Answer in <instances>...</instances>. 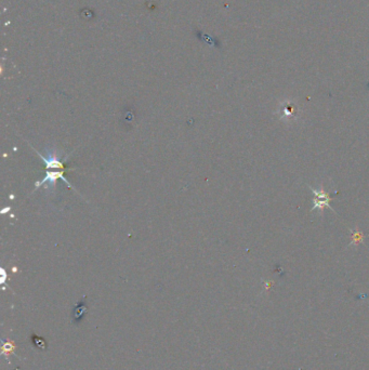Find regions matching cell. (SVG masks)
<instances>
[{
  "mask_svg": "<svg viewBox=\"0 0 369 370\" xmlns=\"http://www.w3.org/2000/svg\"><path fill=\"white\" fill-rule=\"evenodd\" d=\"M33 341H34V343L37 344L36 346H38V348L45 349V342L43 340H41V339H39V338H37L36 336H34L33 337Z\"/></svg>",
  "mask_w": 369,
  "mask_h": 370,
  "instance_id": "277c9868",
  "label": "cell"
},
{
  "mask_svg": "<svg viewBox=\"0 0 369 370\" xmlns=\"http://www.w3.org/2000/svg\"><path fill=\"white\" fill-rule=\"evenodd\" d=\"M363 234L359 232H355L352 235V244H359L363 242Z\"/></svg>",
  "mask_w": 369,
  "mask_h": 370,
  "instance_id": "3957f363",
  "label": "cell"
},
{
  "mask_svg": "<svg viewBox=\"0 0 369 370\" xmlns=\"http://www.w3.org/2000/svg\"><path fill=\"white\" fill-rule=\"evenodd\" d=\"M86 306L83 305V303L77 305V307L74 310V314H73V318H74V321H79L80 318H82L83 314L86 313Z\"/></svg>",
  "mask_w": 369,
  "mask_h": 370,
  "instance_id": "7a4b0ae2",
  "label": "cell"
},
{
  "mask_svg": "<svg viewBox=\"0 0 369 370\" xmlns=\"http://www.w3.org/2000/svg\"><path fill=\"white\" fill-rule=\"evenodd\" d=\"M311 190L314 194V207L312 208V210L315 209L322 210L324 208L328 207L334 211L332 206H330V197L324 190H315V189Z\"/></svg>",
  "mask_w": 369,
  "mask_h": 370,
  "instance_id": "6da1fadb",
  "label": "cell"
}]
</instances>
